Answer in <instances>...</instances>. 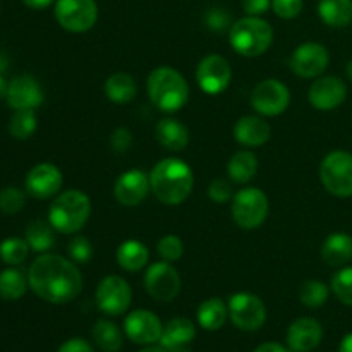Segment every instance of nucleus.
Listing matches in <instances>:
<instances>
[{
  "instance_id": "f257e3e1",
  "label": "nucleus",
  "mask_w": 352,
  "mask_h": 352,
  "mask_svg": "<svg viewBox=\"0 0 352 352\" xmlns=\"http://www.w3.org/2000/svg\"><path fill=\"white\" fill-rule=\"evenodd\" d=\"M28 282L38 298L52 305L74 301L82 291V275L74 261L50 253L31 263Z\"/></svg>"
},
{
  "instance_id": "f03ea898",
  "label": "nucleus",
  "mask_w": 352,
  "mask_h": 352,
  "mask_svg": "<svg viewBox=\"0 0 352 352\" xmlns=\"http://www.w3.org/2000/svg\"><path fill=\"white\" fill-rule=\"evenodd\" d=\"M150 186L158 201L167 206H175L191 196L195 175L186 162L179 158H165L151 170Z\"/></svg>"
},
{
  "instance_id": "7ed1b4c3",
  "label": "nucleus",
  "mask_w": 352,
  "mask_h": 352,
  "mask_svg": "<svg viewBox=\"0 0 352 352\" xmlns=\"http://www.w3.org/2000/svg\"><path fill=\"white\" fill-rule=\"evenodd\" d=\"M146 89L151 103L162 112H177L189 100V86L184 76L165 65L151 71L148 76Z\"/></svg>"
},
{
  "instance_id": "20e7f679",
  "label": "nucleus",
  "mask_w": 352,
  "mask_h": 352,
  "mask_svg": "<svg viewBox=\"0 0 352 352\" xmlns=\"http://www.w3.org/2000/svg\"><path fill=\"white\" fill-rule=\"evenodd\" d=\"M91 213V201L78 189L62 192L52 203L48 210V222L57 232L76 234L86 226Z\"/></svg>"
},
{
  "instance_id": "39448f33",
  "label": "nucleus",
  "mask_w": 352,
  "mask_h": 352,
  "mask_svg": "<svg viewBox=\"0 0 352 352\" xmlns=\"http://www.w3.org/2000/svg\"><path fill=\"white\" fill-rule=\"evenodd\" d=\"M274 43V30L265 19L248 16L230 28V47L243 57L263 55Z\"/></svg>"
},
{
  "instance_id": "423d86ee",
  "label": "nucleus",
  "mask_w": 352,
  "mask_h": 352,
  "mask_svg": "<svg viewBox=\"0 0 352 352\" xmlns=\"http://www.w3.org/2000/svg\"><path fill=\"white\" fill-rule=\"evenodd\" d=\"M320 179L330 195L337 198L352 196V155L347 151H332L320 165Z\"/></svg>"
},
{
  "instance_id": "0eeeda50",
  "label": "nucleus",
  "mask_w": 352,
  "mask_h": 352,
  "mask_svg": "<svg viewBox=\"0 0 352 352\" xmlns=\"http://www.w3.org/2000/svg\"><path fill=\"white\" fill-rule=\"evenodd\" d=\"M268 217V198L261 189L246 188L232 198V219L241 229H258Z\"/></svg>"
},
{
  "instance_id": "6e6552de",
  "label": "nucleus",
  "mask_w": 352,
  "mask_h": 352,
  "mask_svg": "<svg viewBox=\"0 0 352 352\" xmlns=\"http://www.w3.org/2000/svg\"><path fill=\"white\" fill-rule=\"evenodd\" d=\"M55 19L71 33H86L98 21V6L95 0H57Z\"/></svg>"
},
{
  "instance_id": "1a4fd4ad",
  "label": "nucleus",
  "mask_w": 352,
  "mask_h": 352,
  "mask_svg": "<svg viewBox=\"0 0 352 352\" xmlns=\"http://www.w3.org/2000/svg\"><path fill=\"white\" fill-rule=\"evenodd\" d=\"M227 308L234 325L244 332H256L267 322V308L263 301L250 292H237L230 296Z\"/></svg>"
},
{
  "instance_id": "9d476101",
  "label": "nucleus",
  "mask_w": 352,
  "mask_h": 352,
  "mask_svg": "<svg viewBox=\"0 0 352 352\" xmlns=\"http://www.w3.org/2000/svg\"><path fill=\"white\" fill-rule=\"evenodd\" d=\"M96 306L109 316H119L129 309L133 291L129 284L119 275H109L96 287Z\"/></svg>"
},
{
  "instance_id": "9b49d317",
  "label": "nucleus",
  "mask_w": 352,
  "mask_h": 352,
  "mask_svg": "<svg viewBox=\"0 0 352 352\" xmlns=\"http://www.w3.org/2000/svg\"><path fill=\"white\" fill-rule=\"evenodd\" d=\"M291 103V91L277 79H265L254 86L251 93V105L265 117L280 116Z\"/></svg>"
},
{
  "instance_id": "f8f14e48",
  "label": "nucleus",
  "mask_w": 352,
  "mask_h": 352,
  "mask_svg": "<svg viewBox=\"0 0 352 352\" xmlns=\"http://www.w3.org/2000/svg\"><path fill=\"white\" fill-rule=\"evenodd\" d=\"M144 289L155 301L170 302L181 292V277L168 261H158L144 274Z\"/></svg>"
},
{
  "instance_id": "ddd939ff",
  "label": "nucleus",
  "mask_w": 352,
  "mask_h": 352,
  "mask_svg": "<svg viewBox=\"0 0 352 352\" xmlns=\"http://www.w3.org/2000/svg\"><path fill=\"white\" fill-rule=\"evenodd\" d=\"M196 79L206 95H220L229 88L232 81V67L222 55H208L199 62Z\"/></svg>"
},
{
  "instance_id": "4468645a",
  "label": "nucleus",
  "mask_w": 352,
  "mask_h": 352,
  "mask_svg": "<svg viewBox=\"0 0 352 352\" xmlns=\"http://www.w3.org/2000/svg\"><path fill=\"white\" fill-rule=\"evenodd\" d=\"M330 62V54L322 43H308L299 45L291 57V69L296 76L305 79L318 78L325 72L327 65Z\"/></svg>"
},
{
  "instance_id": "2eb2a0df",
  "label": "nucleus",
  "mask_w": 352,
  "mask_h": 352,
  "mask_svg": "<svg viewBox=\"0 0 352 352\" xmlns=\"http://www.w3.org/2000/svg\"><path fill=\"white\" fill-rule=\"evenodd\" d=\"M124 332L134 344L151 346L155 342H160L164 325L155 313L148 309H136L127 315L124 322Z\"/></svg>"
},
{
  "instance_id": "dca6fc26",
  "label": "nucleus",
  "mask_w": 352,
  "mask_h": 352,
  "mask_svg": "<svg viewBox=\"0 0 352 352\" xmlns=\"http://www.w3.org/2000/svg\"><path fill=\"white\" fill-rule=\"evenodd\" d=\"M347 96V86L337 76H322L316 79L308 91V100L311 107L322 112L336 110L344 103Z\"/></svg>"
},
{
  "instance_id": "f3484780",
  "label": "nucleus",
  "mask_w": 352,
  "mask_h": 352,
  "mask_svg": "<svg viewBox=\"0 0 352 352\" xmlns=\"http://www.w3.org/2000/svg\"><path fill=\"white\" fill-rule=\"evenodd\" d=\"M62 172L54 164H38L28 172L26 191L36 199H48L57 195L62 188Z\"/></svg>"
},
{
  "instance_id": "a211bd4d",
  "label": "nucleus",
  "mask_w": 352,
  "mask_h": 352,
  "mask_svg": "<svg viewBox=\"0 0 352 352\" xmlns=\"http://www.w3.org/2000/svg\"><path fill=\"white\" fill-rule=\"evenodd\" d=\"M150 189V175L140 168H131L117 179L113 196L122 206H138L144 201Z\"/></svg>"
},
{
  "instance_id": "6ab92c4d",
  "label": "nucleus",
  "mask_w": 352,
  "mask_h": 352,
  "mask_svg": "<svg viewBox=\"0 0 352 352\" xmlns=\"http://www.w3.org/2000/svg\"><path fill=\"white\" fill-rule=\"evenodd\" d=\"M7 103L14 110H36L43 103V91L33 76H16L7 88Z\"/></svg>"
},
{
  "instance_id": "aec40b11",
  "label": "nucleus",
  "mask_w": 352,
  "mask_h": 352,
  "mask_svg": "<svg viewBox=\"0 0 352 352\" xmlns=\"http://www.w3.org/2000/svg\"><path fill=\"white\" fill-rule=\"evenodd\" d=\"M323 329L315 318H299L289 327L287 344L292 352H311L320 346Z\"/></svg>"
},
{
  "instance_id": "412c9836",
  "label": "nucleus",
  "mask_w": 352,
  "mask_h": 352,
  "mask_svg": "<svg viewBox=\"0 0 352 352\" xmlns=\"http://www.w3.org/2000/svg\"><path fill=\"white\" fill-rule=\"evenodd\" d=\"M270 134L272 131L268 122H265L261 117L256 116L241 117L234 127V136H236L237 143L248 148H256L265 144L270 140Z\"/></svg>"
},
{
  "instance_id": "4be33fe9",
  "label": "nucleus",
  "mask_w": 352,
  "mask_h": 352,
  "mask_svg": "<svg viewBox=\"0 0 352 352\" xmlns=\"http://www.w3.org/2000/svg\"><path fill=\"white\" fill-rule=\"evenodd\" d=\"M196 337V329L191 320L174 318L164 327V333L160 337V346L167 352L179 351Z\"/></svg>"
},
{
  "instance_id": "5701e85b",
  "label": "nucleus",
  "mask_w": 352,
  "mask_h": 352,
  "mask_svg": "<svg viewBox=\"0 0 352 352\" xmlns=\"http://www.w3.org/2000/svg\"><path fill=\"white\" fill-rule=\"evenodd\" d=\"M158 143L170 151H182L189 144V131L175 119H162L155 127Z\"/></svg>"
},
{
  "instance_id": "b1692460",
  "label": "nucleus",
  "mask_w": 352,
  "mask_h": 352,
  "mask_svg": "<svg viewBox=\"0 0 352 352\" xmlns=\"http://www.w3.org/2000/svg\"><path fill=\"white\" fill-rule=\"evenodd\" d=\"M322 258L330 267H344L352 260V237L349 234L336 232L323 243Z\"/></svg>"
},
{
  "instance_id": "393cba45",
  "label": "nucleus",
  "mask_w": 352,
  "mask_h": 352,
  "mask_svg": "<svg viewBox=\"0 0 352 352\" xmlns=\"http://www.w3.org/2000/svg\"><path fill=\"white\" fill-rule=\"evenodd\" d=\"M148 260H150V253H148V248L141 241H124L119 250H117V263H119L120 268L131 272V274L143 270L148 265Z\"/></svg>"
},
{
  "instance_id": "a878e982",
  "label": "nucleus",
  "mask_w": 352,
  "mask_h": 352,
  "mask_svg": "<svg viewBox=\"0 0 352 352\" xmlns=\"http://www.w3.org/2000/svg\"><path fill=\"white\" fill-rule=\"evenodd\" d=\"M103 89H105L107 98L113 103H119V105L133 102L138 95L136 81H134L133 76L126 74V72H117V74L110 76L105 81Z\"/></svg>"
},
{
  "instance_id": "bb28decb",
  "label": "nucleus",
  "mask_w": 352,
  "mask_h": 352,
  "mask_svg": "<svg viewBox=\"0 0 352 352\" xmlns=\"http://www.w3.org/2000/svg\"><path fill=\"white\" fill-rule=\"evenodd\" d=\"M318 14L329 26H349L352 24V0H320Z\"/></svg>"
},
{
  "instance_id": "cd10ccee",
  "label": "nucleus",
  "mask_w": 352,
  "mask_h": 352,
  "mask_svg": "<svg viewBox=\"0 0 352 352\" xmlns=\"http://www.w3.org/2000/svg\"><path fill=\"white\" fill-rule=\"evenodd\" d=\"M258 172V158L256 155L248 150H241L232 155L227 165V174L230 181L236 184H246L256 175Z\"/></svg>"
},
{
  "instance_id": "c85d7f7f",
  "label": "nucleus",
  "mask_w": 352,
  "mask_h": 352,
  "mask_svg": "<svg viewBox=\"0 0 352 352\" xmlns=\"http://www.w3.org/2000/svg\"><path fill=\"white\" fill-rule=\"evenodd\" d=\"M227 316H229V308L219 298L206 299L198 308V323L208 332L222 329L227 322Z\"/></svg>"
},
{
  "instance_id": "c756f323",
  "label": "nucleus",
  "mask_w": 352,
  "mask_h": 352,
  "mask_svg": "<svg viewBox=\"0 0 352 352\" xmlns=\"http://www.w3.org/2000/svg\"><path fill=\"white\" fill-rule=\"evenodd\" d=\"M96 347L103 352H119L122 349V332L109 320H98L91 330Z\"/></svg>"
},
{
  "instance_id": "7c9ffc66",
  "label": "nucleus",
  "mask_w": 352,
  "mask_h": 352,
  "mask_svg": "<svg viewBox=\"0 0 352 352\" xmlns=\"http://www.w3.org/2000/svg\"><path fill=\"white\" fill-rule=\"evenodd\" d=\"M30 285L28 277L17 268H7L0 272V298L3 301H17L26 294Z\"/></svg>"
},
{
  "instance_id": "2f4dec72",
  "label": "nucleus",
  "mask_w": 352,
  "mask_h": 352,
  "mask_svg": "<svg viewBox=\"0 0 352 352\" xmlns=\"http://www.w3.org/2000/svg\"><path fill=\"white\" fill-rule=\"evenodd\" d=\"M54 227L50 222H43V220H34L28 226L26 237L30 248L36 253H47L55 246V234Z\"/></svg>"
},
{
  "instance_id": "473e14b6",
  "label": "nucleus",
  "mask_w": 352,
  "mask_h": 352,
  "mask_svg": "<svg viewBox=\"0 0 352 352\" xmlns=\"http://www.w3.org/2000/svg\"><path fill=\"white\" fill-rule=\"evenodd\" d=\"M30 244L26 239H21V237H7L0 244V258H2L3 263L10 265V267H16V265L24 263V260L30 254Z\"/></svg>"
},
{
  "instance_id": "72a5a7b5",
  "label": "nucleus",
  "mask_w": 352,
  "mask_h": 352,
  "mask_svg": "<svg viewBox=\"0 0 352 352\" xmlns=\"http://www.w3.org/2000/svg\"><path fill=\"white\" fill-rule=\"evenodd\" d=\"M36 127L38 122L34 110H16L9 122V133L12 138L23 141L33 136Z\"/></svg>"
},
{
  "instance_id": "f704fd0d",
  "label": "nucleus",
  "mask_w": 352,
  "mask_h": 352,
  "mask_svg": "<svg viewBox=\"0 0 352 352\" xmlns=\"http://www.w3.org/2000/svg\"><path fill=\"white\" fill-rule=\"evenodd\" d=\"M299 299L306 308H320L329 299V287L322 280H306L299 291Z\"/></svg>"
},
{
  "instance_id": "c9c22d12",
  "label": "nucleus",
  "mask_w": 352,
  "mask_h": 352,
  "mask_svg": "<svg viewBox=\"0 0 352 352\" xmlns=\"http://www.w3.org/2000/svg\"><path fill=\"white\" fill-rule=\"evenodd\" d=\"M332 291L340 302L352 306V267L342 268L333 275Z\"/></svg>"
},
{
  "instance_id": "e433bc0d",
  "label": "nucleus",
  "mask_w": 352,
  "mask_h": 352,
  "mask_svg": "<svg viewBox=\"0 0 352 352\" xmlns=\"http://www.w3.org/2000/svg\"><path fill=\"white\" fill-rule=\"evenodd\" d=\"M26 205V195L19 188H6L0 191V212L6 215H14L19 213Z\"/></svg>"
},
{
  "instance_id": "4c0bfd02",
  "label": "nucleus",
  "mask_w": 352,
  "mask_h": 352,
  "mask_svg": "<svg viewBox=\"0 0 352 352\" xmlns=\"http://www.w3.org/2000/svg\"><path fill=\"white\" fill-rule=\"evenodd\" d=\"M158 254L164 261L174 263V261L181 260L184 254V244H182L181 237L177 236H165L158 241Z\"/></svg>"
},
{
  "instance_id": "58836bf2",
  "label": "nucleus",
  "mask_w": 352,
  "mask_h": 352,
  "mask_svg": "<svg viewBox=\"0 0 352 352\" xmlns=\"http://www.w3.org/2000/svg\"><path fill=\"white\" fill-rule=\"evenodd\" d=\"M67 251L74 263H88L93 256V246L88 237L85 236H76L69 243Z\"/></svg>"
},
{
  "instance_id": "ea45409f",
  "label": "nucleus",
  "mask_w": 352,
  "mask_h": 352,
  "mask_svg": "<svg viewBox=\"0 0 352 352\" xmlns=\"http://www.w3.org/2000/svg\"><path fill=\"white\" fill-rule=\"evenodd\" d=\"M208 196L212 198V201L223 205V203H229L234 198L232 195V184L226 179H215V181L210 184L208 188Z\"/></svg>"
},
{
  "instance_id": "a19ab883",
  "label": "nucleus",
  "mask_w": 352,
  "mask_h": 352,
  "mask_svg": "<svg viewBox=\"0 0 352 352\" xmlns=\"http://www.w3.org/2000/svg\"><path fill=\"white\" fill-rule=\"evenodd\" d=\"M272 7L282 19H294L301 14L302 0H272Z\"/></svg>"
},
{
  "instance_id": "79ce46f5",
  "label": "nucleus",
  "mask_w": 352,
  "mask_h": 352,
  "mask_svg": "<svg viewBox=\"0 0 352 352\" xmlns=\"http://www.w3.org/2000/svg\"><path fill=\"white\" fill-rule=\"evenodd\" d=\"M110 146L116 153H127L133 146V134L126 127H117L110 136Z\"/></svg>"
},
{
  "instance_id": "37998d69",
  "label": "nucleus",
  "mask_w": 352,
  "mask_h": 352,
  "mask_svg": "<svg viewBox=\"0 0 352 352\" xmlns=\"http://www.w3.org/2000/svg\"><path fill=\"white\" fill-rule=\"evenodd\" d=\"M230 24V16L223 9H210L206 14V26L213 31H223Z\"/></svg>"
},
{
  "instance_id": "c03bdc74",
  "label": "nucleus",
  "mask_w": 352,
  "mask_h": 352,
  "mask_svg": "<svg viewBox=\"0 0 352 352\" xmlns=\"http://www.w3.org/2000/svg\"><path fill=\"white\" fill-rule=\"evenodd\" d=\"M243 7L248 16H258L267 12L272 7V0H243Z\"/></svg>"
},
{
  "instance_id": "a18cd8bd",
  "label": "nucleus",
  "mask_w": 352,
  "mask_h": 352,
  "mask_svg": "<svg viewBox=\"0 0 352 352\" xmlns=\"http://www.w3.org/2000/svg\"><path fill=\"white\" fill-rule=\"evenodd\" d=\"M58 352H95V349L85 339H69L58 347Z\"/></svg>"
},
{
  "instance_id": "49530a36",
  "label": "nucleus",
  "mask_w": 352,
  "mask_h": 352,
  "mask_svg": "<svg viewBox=\"0 0 352 352\" xmlns=\"http://www.w3.org/2000/svg\"><path fill=\"white\" fill-rule=\"evenodd\" d=\"M253 352H289L282 344L277 342H265L261 346H258Z\"/></svg>"
},
{
  "instance_id": "de8ad7c7",
  "label": "nucleus",
  "mask_w": 352,
  "mask_h": 352,
  "mask_svg": "<svg viewBox=\"0 0 352 352\" xmlns=\"http://www.w3.org/2000/svg\"><path fill=\"white\" fill-rule=\"evenodd\" d=\"M24 3H26L28 7H31V9H45V7L50 6L54 0H23Z\"/></svg>"
},
{
  "instance_id": "09e8293b",
  "label": "nucleus",
  "mask_w": 352,
  "mask_h": 352,
  "mask_svg": "<svg viewBox=\"0 0 352 352\" xmlns=\"http://www.w3.org/2000/svg\"><path fill=\"white\" fill-rule=\"evenodd\" d=\"M339 352H352V333H347V336L340 340Z\"/></svg>"
},
{
  "instance_id": "8fccbe9b",
  "label": "nucleus",
  "mask_w": 352,
  "mask_h": 352,
  "mask_svg": "<svg viewBox=\"0 0 352 352\" xmlns=\"http://www.w3.org/2000/svg\"><path fill=\"white\" fill-rule=\"evenodd\" d=\"M7 88H9V85H7L6 79H3V76H2V72H0V100L6 98Z\"/></svg>"
},
{
  "instance_id": "3c124183",
  "label": "nucleus",
  "mask_w": 352,
  "mask_h": 352,
  "mask_svg": "<svg viewBox=\"0 0 352 352\" xmlns=\"http://www.w3.org/2000/svg\"><path fill=\"white\" fill-rule=\"evenodd\" d=\"M7 67H9V58L6 57V54L0 52V72L7 71Z\"/></svg>"
},
{
  "instance_id": "603ef678",
  "label": "nucleus",
  "mask_w": 352,
  "mask_h": 352,
  "mask_svg": "<svg viewBox=\"0 0 352 352\" xmlns=\"http://www.w3.org/2000/svg\"><path fill=\"white\" fill-rule=\"evenodd\" d=\"M140 352H167V351H165L162 346H148L144 347V349H141Z\"/></svg>"
},
{
  "instance_id": "864d4df0",
  "label": "nucleus",
  "mask_w": 352,
  "mask_h": 352,
  "mask_svg": "<svg viewBox=\"0 0 352 352\" xmlns=\"http://www.w3.org/2000/svg\"><path fill=\"white\" fill-rule=\"evenodd\" d=\"M346 74H347V79L352 82V60L347 64V69H346Z\"/></svg>"
}]
</instances>
